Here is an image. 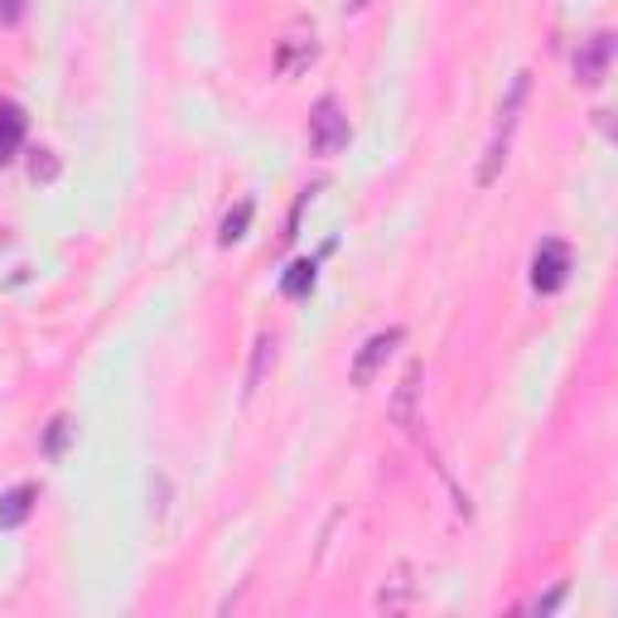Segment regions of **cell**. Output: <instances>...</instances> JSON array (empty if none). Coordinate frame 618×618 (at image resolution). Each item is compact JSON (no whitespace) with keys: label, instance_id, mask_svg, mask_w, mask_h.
Returning a JSON list of instances; mask_svg holds the SVG:
<instances>
[{"label":"cell","instance_id":"15","mask_svg":"<svg viewBox=\"0 0 618 618\" xmlns=\"http://www.w3.org/2000/svg\"><path fill=\"white\" fill-rule=\"evenodd\" d=\"M24 0H0V24H20Z\"/></svg>","mask_w":618,"mask_h":618},{"label":"cell","instance_id":"2","mask_svg":"<svg viewBox=\"0 0 618 618\" xmlns=\"http://www.w3.org/2000/svg\"><path fill=\"white\" fill-rule=\"evenodd\" d=\"M348 116L338 107V97H320L310 112V150L324 155V160H334V155L348 150Z\"/></svg>","mask_w":618,"mask_h":618},{"label":"cell","instance_id":"11","mask_svg":"<svg viewBox=\"0 0 618 618\" xmlns=\"http://www.w3.org/2000/svg\"><path fill=\"white\" fill-rule=\"evenodd\" d=\"M252 213H256V203H252V199H242V203H237L232 213L222 218V228H218V242H222V247L242 242V237H247V228H252Z\"/></svg>","mask_w":618,"mask_h":618},{"label":"cell","instance_id":"9","mask_svg":"<svg viewBox=\"0 0 618 618\" xmlns=\"http://www.w3.org/2000/svg\"><path fill=\"white\" fill-rule=\"evenodd\" d=\"M416 397H420V363L406 367V377H401L397 397H391V420H397L401 430H416V426H420V416H416Z\"/></svg>","mask_w":618,"mask_h":618},{"label":"cell","instance_id":"13","mask_svg":"<svg viewBox=\"0 0 618 618\" xmlns=\"http://www.w3.org/2000/svg\"><path fill=\"white\" fill-rule=\"evenodd\" d=\"M271 358H275V338H271V334H261V338H256V358H252V373H247V397H252V391L261 387V377H266Z\"/></svg>","mask_w":618,"mask_h":618},{"label":"cell","instance_id":"3","mask_svg":"<svg viewBox=\"0 0 618 618\" xmlns=\"http://www.w3.org/2000/svg\"><path fill=\"white\" fill-rule=\"evenodd\" d=\"M570 247L556 242V237H546L542 247H536V256H532V291L536 295H556L565 281H570Z\"/></svg>","mask_w":618,"mask_h":618},{"label":"cell","instance_id":"10","mask_svg":"<svg viewBox=\"0 0 618 618\" xmlns=\"http://www.w3.org/2000/svg\"><path fill=\"white\" fill-rule=\"evenodd\" d=\"M314 275H320V261L305 256V261H291V271L281 275V295L285 300H305L314 291Z\"/></svg>","mask_w":618,"mask_h":618},{"label":"cell","instance_id":"8","mask_svg":"<svg viewBox=\"0 0 618 618\" xmlns=\"http://www.w3.org/2000/svg\"><path fill=\"white\" fill-rule=\"evenodd\" d=\"M39 503V483H15L10 493H0V532H15L30 522V512Z\"/></svg>","mask_w":618,"mask_h":618},{"label":"cell","instance_id":"7","mask_svg":"<svg viewBox=\"0 0 618 618\" xmlns=\"http://www.w3.org/2000/svg\"><path fill=\"white\" fill-rule=\"evenodd\" d=\"M24 130H30V116H24V107H20V102H10V97H0V169L20 155Z\"/></svg>","mask_w":618,"mask_h":618},{"label":"cell","instance_id":"6","mask_svg":"<svg viewBox=\"0 0 618 618\" xmlns=\"http://www.w3.org/2000/svg\"><path fill=\"white\" fill-rule=\"evenodd\" d=\"M320 59V44H314V24H291V34L275 44V69H281L285 77L300 73V69H310V63Z\"/></svg>","mask_w":618,"mask_h":618},{"label":"cell","instance_id":"16","mask_svg":"<svg viewBox=\"0 0 618 618\" xmlns=\"http://www.w3.org/2000/svg\"><path fill=\"white\" fill-rule=\"evenodd\" d=\"M561 599H565V589H556V595H546V599L527 604V609H532V614H551V609H561Z\"/></svg>","mask_w":618,"mask_h":618},{"label":"cell","instance_id":"12","mask_svg":"<svg viewBox=\"0 0 618 618\" xmlns=\"http://www.w3.org/2000/svg\"><path fill=\"white\" fill-rule=\"evenodd\" d=\"M73 436H77L73 416H54V420H49V436H44V454L49 459H63V454H69V440Z\"/></svg>","mask_w":618,"mask_h":618},{"label":"cell","instance_id":"5","mask_svg":"<svg viewBox=\"0 0 618 618\" xmlns=\"http://www.w3.org/2000/svg\"><path fill=\"white\" fill-rule=\"evenodd\" d=\"M609 59H614V34H609V30L589 34L585 44L575 49V83L599 87L604 77H609Z\"/></svg>","mask_w":618,"mask_h":618},{"label":"cell","instance_id":"17","mask_svg":"<svg viewBox=\"0 0 618 618\" xmlns=\"http://www.w3.org/2000/svg\"><path fill=\"white\" fill-rule=\"evenodd\" d=\"M367 6V0H344V10H363Z\"/></svg>","mask_w":618,"mask_h":618},{"label":"cell","instance_id":"14","mask_svg":"<svg viewBox=\"0 0 618 618\" xmlns=\"http://www.w3.org/2000/svg\"><path fill=\"white\" fill-rule=\"evenodd\" d=\"M30 175H34V179H54V175H59L54 150H39V155H34V165H30Z\"/></svg>","mask_w":618,"mask_h":618},{"label":"cell","instance_id":"1","mask_svg":"<svg viewBox=\"0 0 618 618\" xmlns=\"http://www.w3.org/2000/svg\"><path fill=\"white\" fill-rule=\"evenodd\" d=\"M527 92H532V73H517L503 97V112H497V126H493V140H489V155H483V169H479V184H493L497 169L507 160V146H512V130L522 122V107H527Z\"/></svg>","mask_w":618,"mask_h":618},{"label":"cell","instance_id":"4","mask_svg":"<svg viewBox=\"0 0 618 618\" xmlns=\"http://www.w3.org/2000/svg\"><path fill=\"white\" fill-rule=\"evenodd\" d=\"M401 338H406L401 324H391V328H383V334L367 338V344L358 348V358H353V387H373V377L383 373L387 358L401 348Z\"/></svg>","mask_w":618,"mask_h":618}]
</instances>
